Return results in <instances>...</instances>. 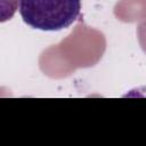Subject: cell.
Segmentation results:
<instances>
[{"label": "cell", "instance_id": "1", "mask_svg": "<svg viewBox=\"0 0 146 146\" xmlns=\"http://www.w3.org/2000/svg\"><path fill=\"white\" fill-rule=\"evenodd\" d=\"M81 0H19V14L25 24L41 31H60L79 17Z\"/></svg>", "mask_w": 146, "mask_h": 146}]
</instances>
